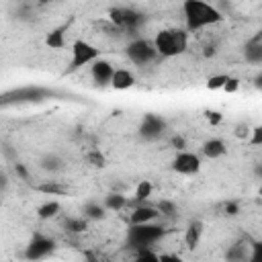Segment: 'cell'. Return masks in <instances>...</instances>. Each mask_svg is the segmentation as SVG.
I'll list each match as a JSON object with an SVG mask.
<instances>
[{
  "label": "cell",
  "instance_id": "obj_1",
  "mask_svg": "<svg viewBox=\"0 0 262 262\" xmlns=\"http://www.w3.org/2000/svg\"><path fill=\"white\" fill-rule=\"evenodd\" d=\"M182 14L186 23V33L188 31H201L207 27H213L223 20V14L217 6L203 2V0H186L182 2Z\"/></svg>",
  "mask_w": 262,
  "mask_h": 262
},
{
  "label": "cell",
  "instance_id": "obj_2",
  "mask_svg": "<svg viewBox=\"0 0 262 262\" xmlns=\"http://www.w3.org/2000/svg\"><path fill=\"white\" fill-rule=\"evenodd\" d=\"M158 57H176L188 49V33L186 29H162L151 39Z\"/></svg>",
  "mask_w": 262,
  "mask_h": 262
},
{
  "label": "cell",
  "instance_id": "obj_3",
  "mask_svg": "<svg viewBox=\"0 0 262 262\" xmlns=\"http://www.w3.org/2000/svg\"><path fill=\"white\" fill-rule=\"evenodd\" d=\"M164 237V227L156 223H145V225H129L127 231V242L133 250H151L154 244H158Z\"/></svg>",
  "mask_w": 262,
  "mask_h": 262
},
{
  "label": "cell",
  "instance_id": "obj_4",
  "mask_svg": "<svg viewBox=\"0 0 262 262\" xmlns=\"http://www.w3.org/2000/svg\"><path fill=\"white\" fill-rule=\"evenodd\" d=\"M51 96V90L41 86H23L16 90H10L0 96V104H25V102H41Z\"/></svg>",
  "mask_w": 262,
  "mask_h": 262
},
{
  "label": "cell",
  "instance_id": "obj_5",
  "mask_svg": "<svg viewBox=\"0 0 262 262\" xmlns=\"http://www.w3.org/2000/svg\"><path fill=\"white\" fill-rule=\"evenodd\" d=\"M125 53H127L129 61L135 63V66H139V68L147 66V63H154V61L158 59V51H156L151 39H143V37L133 39V41L127 45Z\"/></svg>",
  "mask_w": 262,
  "mask_h": 262
},
{
  "label": "cell",
  "instance_id": "obj_6",
  "mask_svg": "<svg viewBox=\"0 0 262 262\" xmlns=\"http://www.w3.org/2000/svg\"><path fill=\"white\" fill-rule=\"evenodd\" d=\"M108 18H111V23L117 29H121V31H133V29H137L141 25L143 14L139 10H135V8H131V6H115V8H111Z\"/></svg>",
  "mask_w": 262,
  "mask_h": 262
},
{
  "label": "cell",
  "instance_id": "obj_7",
  "mask_svg": "<svg viewBox=\"0 0 262 262\" xmlns=\"http://www.w3.org/2000/svg\"><path fill=\"white\" fill-rule=\"evenodd\" d=\"M100 57V49L84 39L76 41L72 45V61H70V70H78L82 66H88L92 61H96Z\"/></svg>",
  "mask_w": 262,
  "mask_h": 262
},
{
  "label": "cell",
  "instance_id": "obj_8",
  "mask_svg": "<svg viewBox=\"0 0 262 262\" xmlns=\"http://www.w3.org/2000/svg\"><path fill=\"white\" fill-rule=\"evenodd\" d=\"M53 250H55V242H53L51 237H47V235L37 233V235L27 244V248H25V258H27L29 262H37V260H43V258H47L49 254H53Z\"/></svg>",
  "mask_w": 262,
  "mask_h": 262
},
{
  "label": "cell",
  "instance_id": "obj_9",
  "mask_svg": "<svg viewBox=\"0 0 262 262\" xmlns=\"http://www.w3.org/2000/svg\"><path fill=\"white\" fill-rule=\"evenodd\" d=\"M172 170L176 174H182V176H192L201 170V158L188 149L176 151V156L172 160Z\"/></svg>",
  "mask_w": 262,
  "mask_h": 262
},
{
  "label": "cell",
  "instance_id": "obj_10",
  "mask_svg": "<svg viewBox=\"0 0 262 262\" xmlns=\"http://www.w3.org/2000/svg\"><path fill=\"white\" fill-rule=\"evenodd\" d=\"M166 131V121L160 117V115H154V113H147L143 119H141V125H139V135L147 141H154L158 137H162Z\"/></svg>",
  "mask_w": 262,
  "mask_h": 262
},
{
  "label": "cell",
  "instance_id": "obj_11",
  "mask_svg": "<svg viewBox=\"0 0 262 262\" xmlns=\"http://www.w3.org/2000/svg\"><path fill=\"white\" fill-rule=\"evenodd\" d=\"M160 219V213L156 209V205H147V203H139L133 207V211L129 213V223L131 225H145V223H156Z\"/></svg>",
  "mask_w": 262,
  "mask_h": 262
},
{
  "label": "cell",
  "instance_id": "obj_12",
  "mask_svg": "<svg viewBox=\"0 0 262 262\" xmlns=\"http://www.w3.org/2000/svg\"><path fill=\"white\" fill-rule=\"evenodd\" d=\"M113 72H115V66L108 59L98 57L96 61L90 63V76H92L94 84H98V86H108L111 78H113Z\"/></svg>",
  "mask_w": 262,
  "mask_h": 262
},
{
  "label": "cell",
  "instance_id": "obj_13",
  "mask_svg": "<svg viewBox=\"0 0 262 262\" xmlns=\"http://www.w3.org/2000/svg\"><path fill=\"white\" fill-rule=\"evenodd\" d=\"M135 84V74L129 68H115L113 78H111V88L115 90H129Z\"/></svg>",
  "mask_w": 262,
  "mask_h": 262
},
{
  "label": "cell",
  "instance_id": "obj_14",
  "mask_svg": "<svg viewBox=\"0 0 262 262\" xmlns=\"http://www.w3.org/2000/svg\"><path fill=\"white\" fill-rule=\"evenodd\" d=\"M252 254H254V250L248 244V239H239L233 246H229L225 258H227V262H248L252 258Z\"/></svg>",
  "mask_w": 262,
  "mask_h": 262
},
{
  "label": "cell",
  "instance_id": "obj_15",
  "mask_svg": "<svg viewBox=\"0 0 262 262\" xmlns=\"http://www.w3.org/2000/svg\"><path fill=\"white\" fill-rule=\"evenodd\" d=\"M244 53H246V59H248L250 63H260V61H262V35H260V33H256V35L246 43Z\"/></svg>",
  "mask_w": 262,
  "mask_h": 262
},
{
  "label": "cell",
  "instance_id": "obj_16",
  "mask_svg": "<svg viewBox=\"0 0 262 262\" xmlns=\"http://www.w3.org/2000/svg\"><path fill=\"white\" fill-rule=\"evenodd\" d=\"M203 223L201 221H190L188 223V227L184 229V244H186V248H196L199 244H201V239H203Z\"/></svg>",
  "mask_w": 262,
  "mask_h": 262
},
{
  "label": "cell",
  "instance_id": "obj_17",
  "mask_svg": "<svg viewBox=\"0 0 262 262\" xmlns=\"http://www.w3.org/2000/svg\"><path fill=\"white\" fill-rule=\"evenodd\" d=\"M203 154L209 158V160H217L221 156L227 154V147H225V141L219 139V137H213V139H207L203 143Z\"/></svg>",
  "mask_w": 262,
  "mask_h": 262
},
{
  "label": "cell",
  "instance_id": "obj_18",
  "mask_svg": "<svg viewBox=\"0 0 262 262\" xmlns=\"http://www.w3.org/2000/svg\"><path fill=\"white\" fill-rule=\"evenodd\" d=\"M37 190L43 192V194H49V196H63V194L70 192L68 184H63V182H59V180H47V182L39 184Z\"/></svg>",
  "mask_w": 262,
  "mask_h": 262
},
{
  "label": "cell",
  "instance_id": "obj_19",
  "mask_svg": "<svg viewBox=\"0 0 262 262\" xmlns=\"http://www.w3.org/2000/svg\"><path fill=\"white\" fill-rule=\"evenodd\" d=\"M106 215V209L102 207V203H96V201H88L82 209V217L86 221H98V219H104Z\"/></svg>",
  "mask_w": 262,
  "mask_h": 262
},
{
  "label": "cell",
  "instance_id": "obj_20",
  "mask_svg": "<svg viewBox=\"0 0 262 262\" xmlns=\"http://www.w3.org/2000/svg\"><path fill=\"white\" fill-rule=\"evenodd\" d=\"M127 205H129V201H127V196L121 194V192H111V194H106L104 201H102V207H104L106 211H123Z\"/></svg>",
  "mask_w": 262,
  "mask_h": 262
},
{
  "label": "cell",
  "instance_id": "obj_21",
  "mask_svg": "<svg viewBox=\"0 0 262 262\" xmlns=\"http://www.w3.org/2000/svg\"><path fill=\"white\" fill-rule=\"evenodd\" d=\"M45 45H47L49 49H61V47H66V27L53 29V31L45 37Z\"/></svg>",
  "mask_w": 262,
  "mask_h": 262
},
{
  "label": "cell",
  "instance_id": "obj_22",
  "mask_svg": "<svg viewBox=\"0 0 262 262\" xmlns=\"http://www.w3.org/2000/svg\"><path fill=\"white\" fill-rule=\"evenodd\" d=\"M39 166H41V170H45V172H49V174H55V172H59V170L63 168V162H61V158L55 156V154H45V156L39 160Z\"/></svg>",
  "mask_w": 262,
  "mask_h": 262
},
{
  "label": "cell",
  "instance_id": "obj_23",
  "mask_svg": "<svg viewBox=\"0 0 262 262\" xmlns=\"http://www.w3.org/2000/svg\"><path fill=\"white\" fill-rule=\"evenodd\" d=\"M59 211H61V205L51 199V201H45L43 205L37 207V217H39V219H53Z\"/></svg>",
  "mask_w": 262,
  "mask_h": 262
},
{
  "label": "cell",
  "instance_id": "obj_24",
  "mask_svg": "<svg viewBox=\"0 0 262 262\" xmlns=\"http://www.w3.org/2000/svg\"><path fill=\"white\" fill-rule=\"evenodd\" d=\"M63 227H66V231H70V233H82V231H86L88 229V221L80 215V217H66L63 219Z\"/></svg>",
  "mask_w": 262,
  "mask_h": 262
},
{
  "label": "cell",
  "instance_id": "obj_25",
  "mask_svg": "<svg viewBox=\"0 0 262 262\" xmlns=\"http://www.w3.org/2000/svg\"><path fill=\"white\" fill-rule=\"evenodd\" d=\"M151 190H154V186H151L149 180H141V182H137V186H135V205H139V203H147V199L151 196Z\"/></svg>",
  "mask_w": 262,
  "mask_h": 262
},
{
  "label": "cell",
  "instance_id": "obj_26",
  "mask_svg": "<svg viewBox=\"0 0 262 262\" xmlns=\"http://www.w3.org/2000/svg\"><path fill=\"white\" fill-rule=\"evenodd\" d=\"M84 158H86V162H88L92 168H104V166H106V158H104V154H102L98 147L88 149Z\"/></svg>",
  "mask_w": 262,
  "mask_h": 262
},
{
  "label": "cell",
  "instance_id": "obj_27",
  "mask_svg": "<svg viewBox=\"0 0 262 262\" xmlns=\"http://www.w3.org/2000/svg\"><path fill=\"white\" fill-rule=\"evenodd\" d=\"M156 209H158L160 217H174V215H176V203H172V201H168V199L160 201V203L156 205Z\"/></svg>",
  "mask_w": 262,
  "mask_h": 262
},
{
  "label": "cell",
  "instance_id": "obj_28",
  "mask_svg": "<svg viewBox=\"0 0 262 262\" xmlns=\"http://www.w3.org/2000/svg\"><path fill=\"white\" fill-rule=\"evenodd\" d=\"M133 262H160V254L154 250H139Z\"/></svg>",
  "mask_w": 262,
  "mask_h": 262
},
{
  "label": "cell",
  "instance_id": "obj_29",
  "mask_svg": "<svg viewBox=\"0 0 262 262\" xmlns=\"http://www.w3.org/2000/svg\"><path fill=\"white\" fill-rule=\"evenodd\" d=\"M225 78H227V76H211L209 82H207V88H209V90H219V88H223Z\"/></svg>",
  "mask_w": 262,
  "mask_h": 262
},
{
  "label": "cell",
  "instance_id": "obj_30",
  "mask_svg": "<svg viewBox=\"0 0 262 262\" xmlns=\"http://www.w3.org/2000/svg\"><path fill=\"white\" fill-rule=\"evenodd\" d=\"M221 90H225V92H237V90H239V80L227 76V78H225V84H223Z\"/></svg>",
  "mask_w": 262,
  "mask_h": 262
},
{
  "label": "cell",
  "instance_id": "obj_31",
  "mask_svg": "<svg viewBox=\"0 0 262 262\" xmlns=\"http://www.w3.org/2000/svg\"><path fill=\"white\" fill-rule=\"evenodd\" d=\"M250 133H252V129L248 125H237L235 127V137H239V139H250Z\"/></svg>",
  "mask_w": 262,
  "mask_h": 262
},
{
  "label": "cell",
  "instance_id": "obj_32",
  "mask_svg": "<svg viewBox=\"0 0 262 262\" xmlns=\"http://www.w3.org/2000/svg\"><path fill=\"white\" fill-rule=\"evenodd\" d=\"M170 143H172V147H174L176 151L186 149V141H184V137H180V135H174V137L170 139Z\"/></svg>",
  "mask_w": 262,
  "mask_h": 262
},
{
  "label": "cell",
  "instance_id": "obj_33",
  "mask_svg": "<svg viewBox=\"0 0 262 262\" xmlns=\"http://www.w3.org/2000/svg\"><path fill=\"white\" fill-rule=\"evenodd\" d=\"M160 262H184L178 254H172V252H166V254H160Z\"/></svg>",
  "mask_w": 262,
  "mask_h": 262
},
{
  "label": "cell",
  "instance_id": "obj_34",
  "mask_svg": "<svg viewBox=\"0 0 262 262\" xmlns=\"http://www.w3.org/2000/svg\"><path fill=\"white\" fill-rule=\"evenodd\" d=\"M250 135H252V139H250V141H252L254 145H260V143H262V129H260V127H254Z\"/></svg>",
  "mask_w": 262,
  "mask_h": 262
},
{
  "label": "cell",
  "instance_id": "obj_35",
  "mask_svg": "<svg viewBox=\"0 0 262 262\" xmlns=\"http://www.w3.org/2000/svg\"><path fill=\"white\" fill-rule=\"evenodd\" d=\"M221 119H223V117H221V113H217V111H207V121H209V123L217 125Z\"/></svg>",
  "mask_w": 262,
  "mask_h": 262
},
{
  "label": "cell",
  "instance_id": "obj_36",
  "mask_svg": "<svg viewBox=\"0 0 262 262\" xmlns=\"http://www.w3.org/2000/svg\"><path fill=\"white\" fill-rule=\"evenodd\" d=\"M14 170H16V174H18L20 178H25V180L29 178V172H27V168H25L23 164H18V162H16V164H14Z\"/></svg>",
  "mask_w": 262,
  "mask_h": 262
},
{
  "label": "cell",
  "instance_id": "obj_37",
  "mask_svg": "<svg viewBox=\"0 0 262 262\" xmlns=\"http://www.w3.org/2000/svg\"><path fill=\"white\" fill-rule=\"evenodd\" d=\"M6 188H8V176H6V172L0 170V192H4Z\"/></svg>",
  "mask_w": 262,
  "mask_h": 262
},
{
  "label": "cell",
  "instance_id": "obj_38",
  "mask_svg": "<svg viewBox=\"0 0 262 262\" xmlns=\"http://www.w3.org/2000/svg\"><path fill=\"white\" fill-rule=\"evenodd\" d=\"M225 213H227V215H235V213H237V205H235V203H227V205H225Z\"/></svg>",
  "mask_w": 262,
  "mask_h": 262
}]
</instances>
